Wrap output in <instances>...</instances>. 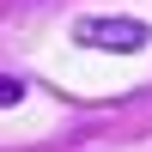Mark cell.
Returning <instances> with one entry per match:
<instances>
[{
    "mask_svg": "<svg viewBox=\"0 0 152 152\" xmlns=\"http://www.w3.org/2000/svg\"><path fill=\"white\" fill-rule=\"evenodd\" d=\"M73 37H79L85 49H116V55H140L152 43V24L146 18H79L73 24Z\"/></svg>",
    "mask_w": 152,
    "mask_h": 152,
    "instance_id": "obj_1",
    "label": "cell"
},
{
    "mask_svg": "<svg viewBox=\"0 0 152 152\" xmlns=\"http://www.w3.org/2000/svg\"><path fill=\"white\" fill-rule=\"evenodd\" d=\"M24 104V79H12V73H0V110Z\"/></svg>",
    "mask_w": 152,
    "mask_h": 152,
    "instance_id": "obj_2",
    "label": "cell"
}]
</instances>
